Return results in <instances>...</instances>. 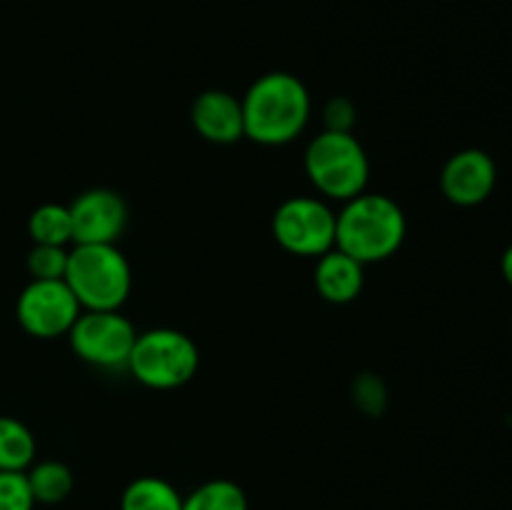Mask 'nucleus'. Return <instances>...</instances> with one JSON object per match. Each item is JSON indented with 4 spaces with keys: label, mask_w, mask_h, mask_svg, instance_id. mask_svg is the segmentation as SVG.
<instances>
[{
    "label": "nucleus",
    "mask_w": 512,
    "mask_h": 510,
    "mask_svg": "<svg viewBox=\"0 0 512 510\" xmlns=\"http://www.w3.org/2000/svg\"><path fill=\"white\" fill-rule=\"evenodd\" d=\"M245 138L258 145H288L308 128L310 100L303 80L293 73H265L243 95Z\"/></svg>",
    "instance_id": "1"
},
{
    "label": "nucleus",
    "mask_w": 512,
    "mask_h": 510,
    "mask_svg": "<svg viewBox=\"0 0 512 510\" xmlns=\"http://www.w3.org/2000/svg\"><path fill=\"white\" fill-rule=\"evenodd\" d=\"M408 233L403 208L383 193H360L345 200L335 215V248L358 263L393 258Z\"/></svg>",
    "instance_id": "2"
},
{
    "label": "nucleus",
    "mask_w": 512,
    "mask_h": 510,
    "mask_svg": "<svg viewBox=\"0 0 512 510\" xmlns=\"http://www.w3.org/2000/svg\"><path fill=\"white\" fill-rule=\"evenodd\" d=\"M303 165L313 188L328 200L345 203L368 188L370 160L353 133L320 130L305 148Z\"/></svg>",
    "instance_id": "3"
},
{
    "label": "nucleus",
    "mask_w": 512,
    "mask_h": 510,
    "mask_svg": "<svg viewBox=\"0 0 512 510\" xmlns=\"http://www.w3.org/2000/svg\"><path fill=\"white\" fill-rule=\"evenodd\" d=\"M63 280L83 310H120L133 290V270L118 245H73Z\"/></svg>",
    "instance_id": "4"
},
{
    "label": "nucleus",
    "mask_w": 512,
    "mask_h": 510,
    "mask_svg": "<svg viewBox=\"0 0 512 510\" xmlns=\"http://www.w3.org/2000/svg\"><path fill=\"white\" fill-rule=\"evenodd\" d=\"M200 350L190 335L175 328H150L138 333L128 370L138 383L153 390H175L195 378Z\"/></svg>",
    "instance_id": "5"
},
{
    "label": "nucleus",
    "mask_w": 512,
    "mask_h": 510,
    "mask_svg": "<svg viewBox=\"0 0 512 510\" xmlns=\"http://www.w3.org/2000/svg\"><path fill=\"white\" fill-rule=\"evenodd\" d=\"M335 210L328 200L295 195L273 215V235L283 250L303 258H320L335 248Z\"/></svg>",
    "instance_id": "6"
},
{
    "label": "nucleus",
    "mask_w": 512,
    "mask_h": 510,
    "mask_svg": "<svg viewBox=\"0 0 512 510\" xmlns=\"http://www.w3.org/2000/svg\"><path fill=\"white\" fill-rule=\"evenodd\" d=\"M138 330L120 310H83L70 328L73 353L93 368H128Z\"/></svg>",
    "instance_id": "7"
},
{
    "label": "nucleus",
    "mask_w": 512,
    "mask_h": 510,
    "mask_svg": "<svg viewBox=\"0 0 512 510\" xmlns=\"http://www.w3.org/2000/svg\"><path fill=\"white\" fill-rule=\"evenodd\" d=\"M80 313L83 308L63 278L30 280L20 290L18 303H15V318H18L20 328L38 340L68 335Z\"/></svg>",
    "instance_id": "8"
},
{
    "label": "nucleus",
    "mask_w": 512,
    "mask_h": 510,
    "mask_svg": "<svg viewBox=\"0 0 512 510\" xmlns=\"http://www.w3.org/2000/svg\"><path fill=\"white\" fill-rule=\"evenodd\" d=\"M68 208L73 245H115L128 225V205L110 188L83 190Z\"/></svg>",
    "instance_id": "9"
},
{
    "label": "nucleus",
    "mask_w": 512,
    "mask_h": 510,
    "mask_svg": "<svg viewBox=\"0 0 512 510\" xmlns=\"http://www.w3.org/2000/svg\"><path fill=\"white\" fill-rule=\"evenodd\" d=\"M498 183V165L493 155L480 148H465L450 155L440 173V190L460 208H475L493 195Z\"/></svg>",
    "instance_id": "10"
},
{
    "label": "nucleus",
    "mask_w": 512,
    "mask_h": 510,
    "mask_svg": "<svg viewBox=\"0 0 512 510\" xmlns=\"http://www.w3.org/2000/svg\"><path fill=\"white\" fill-rule=\"evenodd\" d=\"M190 120L198 135L215 145H233L245 138L243 103L228 90H205L190 108Z\"/></svg>",
    "instance_id": "11"
},
{
    "label": "nucleus",
    "mask_w": 512,
    "mask_h": 510,
    "mask_svg": "<svg viewBox=\"0 0 512 510\" xmlns=\"http://www.w3.org/2000/svg\"><path fill=\"white\" fill-rule=\"evenodd\" d=\"M365 283V265L333 248L315 263V290L333 305L353 303Z\"/></svg>",
    "instance_id": "12"
},
{
    "label": "nucleus",
    "mask_w": 512,
    "mask_h": 510,
    "mask_svg": "<svg viewBox=\"0 0 512 510\" xmlns=\"http://www.w3.org/2000/svg\"><path fill=\"white\" fill-rule=\"evenodd\" d=\"M25 478H28L35 503L43 505L63 503L75 488L73 470L65 463H60V460H40V463H33L25 470Z\"/></svg>",
    "instance_id": "13"
},
{
    "label": "nucleus",
    "mask_w": 512,
    "mask_h": 510,
    "mask_svg": "<svg viewBox=\"0 0 512 510\" xmlns=\"http://www.w3.org/2000/svg\"><path fill=\"white\" fill-rule=\"evenodd\" d=\"M120 510H183V495L168 480L143 475L123 490Z\"/></svg>",
    "instance_id": "14"
},
{
    "label": "nucleus",
    "mask_w": 512,
    "mask_h": 510,
    "mask_svg": "<svg viewBox=\"0 0 512 510\" xmlns=\"http://www.w3.org/2000/svg\"><path fill=\"white\" fill-rule=\"evenodd\" d=\"M35 435L25 423L0 415V470L25 473L35 463Z\"/></svg>",
    "instance_id": "15"
},
{
    "label": "nucleus",
    "mask_w": 512,
    "mask_h": 510,
    "mask_svg": "<svg viewBox=\"0 0 512 510\" xmlns=\"http://www.w3.org/2000/svg\"><path fill=\"white\" fill-rule=\"evenodd\" d=\"M28 235L35 245L73 243V220L70 208L60 203H43L30 213Z\"/></svg>",
    "instance_id": "16"
},
{
    "label": "nucleus",
    "mask_w": 512,
    "mask_h": 510,
    "mask_svg": "<svg viewBox=\"0 0 512 510\" xmlns=\"http://www.w3.org/2000/svg\"><path fill=\"white\" fill-rule=\"evenodd\" d=\"M183 510H248V495L233 480L215 478L183 498Z\"/></svg>",
    "instance_id": "17"
},
{
    "label": "nucleus",
    "mask_w": 512,
    "mask_h": 510,
    "mask_svg": "<svg viewBox=\"0 0 512 510\" xmlns=\"http://www.w3.org/2000/svg\"><path fill=\"white\" fill-rule=\"evenodd\" d=\"M68 253L65 245H35L30 248L28 260V273L33 280H60L65 278L68 270Z\"/></svg>",
    "instance_id": "18"
},
{
    "label": "nucleus",
    "mask_w": 512,
    "mask_h": 510,
    "mask_svg": "<svg viewBox=\"0 0 512 510\" xmlns=\"http://www.w3.org/2000/svg\"><path fill=\"white\" fill-rule=\"evenodd\" d=\"M35 498L25 473L0 470V510H33Z\"/></svg>",
    "instance_id": "19"
},
{
    "label": "nucleus",
    "mask_w": 512,
    "mask_h": 510,
    "mask_svg": "<svg viewBox=\"0 0 512 510\" xmlns=\"http://www.w3.org/2000/svg\"><path fill=\"white\" fill-rule=\"evenodd\" d=\"M353 400L363 413L380 415L385 408V400H388L383 380L373 373H363L353 383Z\"/></svg>",
    "instance_id": "20"
},
{
    "label": "nucleus",
    "mask_w": 512,
    "mask_h": 510,
    "mask_svg": "<svg viewBox=\"0 0 512 510\" xmlns=\"http://www.w3.org/2000/svg\"><path fill=\"white\" fill-rule=\"evenodd\" d=\"M355 105L348 98H330L323 110L325 128L328 130H343V133H353L355 125Z\"/></svg>",
    "instance_id": "21"
},
{
    "label": "nucleus",
    "mask_w": 512,
    "mask_h": 510,
    "mask_svg": "<svg viewBox=\"0 0 512 510\" xmlns=\"http://www.w3.org/2000/svg\"><path fill=\"white\" fill-rule=\"evenodd\" d=\"M500 273H503L505 283L512 288V245H508L503 253V258H500Z\"/></svg>",
    "instance_id": "22"
}]
</instances>
